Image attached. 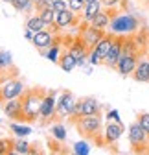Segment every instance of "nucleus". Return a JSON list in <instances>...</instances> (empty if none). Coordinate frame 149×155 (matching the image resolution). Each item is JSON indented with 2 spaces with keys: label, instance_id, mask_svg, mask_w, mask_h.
I'll use <instances>...</instances> for the list:
<instances>
[{
  "label": "nucleus",
  "instance_id": "f257e3e1",
  "mask_svg": "<svg viewBox=\"0 0 149 155\" xmlns=\"http://www.w3.org/2000/svg\"><path fill=\"white\" fill-rule=\"evenodd\" d=\"M44 100V94L35 89V91H26L22 94V120L26 122H33L39 118L41 113V104Z\"/></svg>",
  "mask_w": 149,
  "mask_h": 155
},
{
  "label": "nucleus",
  "instance_id": "f03ea898",
  "mask_svg": "<svg viewBox=\"0 0 149 155\" xmlns=\"http://www.w3.org/2000/svg\"><path fill=\"white\" fill-rule=\"evenodd\" d=\"M110 33L113 35H129V33H135L136 28H138V21L133 17V15H127V13H122V15H116L110 18Z\"/></svg>",
  "mask_w": 149,
  "mask_h": 155
},
{
  "label": "nucleus",
  "instance_id": "7ed1b4c3",
  "mask_svg": "<svg viewBox=\"0 0 149 155\" xmlns=\"http://www.w3.org/2000/svg\"><path fill=\"white\" fill-rule=\"evenodd\" d=\"M129 142L135 148V151H144L149 146V131L138 120L129 126Z\"/></svg>",
  "mask_w": 149,
  "mask_h": 155
},
{
  "label": "nucleus",
  "instance_id": "20e7f679",
  "mask_svg": "<svg viewBox=\"0 0 149 155\" xmlns=\"http://www.w3.org/2000/svg\"><path fill=\"white\" fill-rule=\"evenodd\" d=\"M101 111V104L92 98V96H87V98H81L78 100V105L74 109V113L70 114V120L72 122H78L81 116H87V114H100Z\"/></svg>",
  "mask_w": 149,
  "mask_h": 155
},
{
  "label": "nucleus",
  "instance_id": "39448f33",
  "mask_svg": "<svg viewBox=\"0 0 149 155\" xmlns=\"http://www.w3.org/2000/svg\"><path fill=\"white\" fill-rule=\"evenodd\" d=\"M78 129L87 137H98L101 131V116L100 114H87L78 120Z\"/></svg>",
  "mask_w": 149,
  "mask_h": 155
},
{
  "label": "nucleus",
  "instance_id": "423d86ee",
  "mask_svg": "<svg viewBox=\"0 0 149 155\" xmlns=\"http://www.w3.org/2000/svg\"><path fill=\"white\" fill-rule=\"evenodd\" d=\"M103 37H105V30H101V28H96L94 24H88V26H85V30L79 33V39L83 41V45H85L88 50L96 48V45L101 41Z\"/></svg>",
  "mask_w": 149,
  "mask_h": 155
},
{
  "label": "nucleus",
  "instance_id": "0eeeda50",
  "mask_svg": "<svg viewBox=\"0 0 149 155\" xmlns=\"http://www.w3.org/2000/svg\"><path fill=\"white\" fill-rule=\"evenodd\" d=\"M123 41H125L123 35H114L113 45H110V50H109V54L105 55V59H103V65H107L109 68H116L120 57H122V52H123Z\"/></svg>",
  "mask_w": 149,
  "mask_h": 155
},
{
  "label": "nucleus",
  "instance_id": "6e6552de",
  "mask_svg": "<svg viewBox=\"0 0 149 155\" xmlns=\"http://www.w3.org/2000/svg\"><path fill=\"white\" fill-rule=\"evenodd\" d=\"M26 91H24V83L18 81V80H8L4 81V85L0 87V102H6V100H11V98H18L22 96Z\"/></svg>",
  "mask_w": 149,
  "mask_h": 155
},
{
  "label": "nucleus",
  "instance_id": "1a4fd4ad",
  "mask_svg": "<svg viewBox=\"0 0 149 155\" xmlns=\"http://www.w3.org/2000/svg\"><path fill=\"white\" fill-rule=\"evenodd\" d=\"M76 105H78L76 96L66 91V92L61 94V98L57 102V114L59 116H70L74 113V109H76Z\"/></svg>",
  "mask_w": 149,
  "mask_h": 155
},
{
  "label": "nucleus",
  "instance_id": "9d476101",
  "mask_svg": "<svg viewBox=\"0 0 149 155\" xmlns=\"http://www.w3.org/2000/svg\"><path fill=\"white\" fill-rule=\"evenodd\" d=\"M136 65H138V55H136V54H122L120 61H118V65H116V70H118L122 76H129V74L135 72Z\"/></svg>",
  "mask_w": 149,
  "mask_h": 155
},
{
  "label": "nucleus",
  "instance_id": "9b49d317",
  "mask_svg": "<svg viewBox=\"0 0 149 155\" xmlns=\"http://www.w3.org/2000/svg\"><path fill=\"white\" fill-rule=\"evenodd\" d=\"M123 135V124L122 122H113L110 120L105 127V133H103V137H105V144H114L120 140V137Z\"/></svg>",
  "mask_w": 149,
  "mask_h": 155
},
{
  "label": "nucleus",
  "instance_id": "f8f14e48",
  "mask_svg": "<svg viewBox=\"0 0 149 155\" xmlns=\"http://www.w3.org/2000/svg\"><path fill=\"white\" fill-rule=\"evenodd\" d=\"M55 113H57V102H55V98H53V92H50V94L44 96V100L41 104L39 118L41 120H48V118H52Z\"/></svg>",
  "mask_w": 149,
  "mask_h": 155
},
{
  "label": "nucleus",
  "instance_id": "ddd939ff",
  "mask_svg": "<svg viewBox=\"0 0 149 155\" xmlns=\"http://www.w3.org/2000/svg\"><path fill=\"white\" fill-rule=\"evenodd\" d=\"M4 113L8 114V118H13V120H22V100L18 98H11V100H6L4 102Z\"/></svg>",
  "mask_w": 149,
  "mask_h": 155
},
{
  "label": "nucleus",
  "instance_id": "4468645a",
  "mask_svg": "<svg viewBox=\"0 0 149 155\" xmlns=\"http://www.w3.org/2000/svg\"><path fill=\"white\" fill-rule=\"evenodd\" d=\"M31 41H33L35 48H39V50H46V48H50V46L53 45V35H52L50 31L43 30V31H37V33L33 35Z\"/></svg>",
  "mask_w": 149,
  "mask_h": 155
},
{
  "label": "nucleus",
  "instance_id": "2eb2a0df",
  "mask_svg": "<svg viewBox=\"0 0 149 155\" xmlns=\"http://www.w3.org/2000/svg\"><path fill=\"white\" fill-rule=\"evenodd\" d=\"M78 21V15L76 11H72L70 8L65 9L63 13H57V18H55V24H57L59 28H70L72 24H76Z\"/></svg>",
  "mask_w": 149,
  "mask_h": 155
},
{
  "label": "nucleus",
  "instance_id": "dca6fc26",
  "mask_svg": "<svg viewBox=\"0 0 149 155\" xmlns=\"http://www.w3.org/2000/svg\"><path fill=\"white\" fill-rule=\"evenodd\" d=\"M74 57H76V61H78V65L81 67L83 65V61L87 59V57H88V48L83 45V41H81V39H79V41H76V43H74L72 46H70V50H68Z\"/></svg>",
  "mask_w": 149,
  "mask_h": 155
},
{
  "label": "nucleus",
  "instance_id": "f3484780",
  "mask_svg": "<svg viewBox=\"0 0 149 155\" xmlns=\"http://www.w3.org/2000/svg\"><path fill=\"white\" fill-rule=\"evenodd\" d=\"M101 0H92V2H87L85 8H83V21L85 22H92V18H94L100 11H101Z\"/></svg>",
  "mask_w": 149,
  "mask_h": 155
},
{
  "label": "nucleus",
  "instance_id": "a211bd4d",
  "mask_svg": "<svg viewBox=\"0 0 149 155\" xmlns=\"http://www.w3.org/2000/svg\"><path fill=\"white\" fill-rule=\"evenodd\" d=\"M133 78L140 83H149V61H138L135 72H133Z\"/></svg>",
  "mask_w": 149,
  "mask_h": 155
},
{
  "label": "nucleus",
  "instance_id": "6ab92c4d",
  "mask_svg": "<svg viewBox=\"0 0 149 155\" xmlns=\"http://www.w3.org/2000/svg\"><path fill=\"white\" fill-rule=\"evenodd\" d=\"M59 67H61L65 72H72L74 68L78 67V61H76V57H74L70 52H66L65 55L59 57Z\"/></svg>",
  "mask_w": 149,
  "mask_h": 155
},
{
  "label": "nucleus",
  "instance_id": "aec40b11",
  "mask_svg": "<svg viewBox=\"0 0 149 155\" xmlns=\"http://www.w3.org/2000/svg\"><path fill=\"white\" fill-rule=\"evenodd\" d=\"M46 28V22L41 18V15H35V17H30L28 21H26V30H31L33 33L37 31H43Z\"/></svg>",
  "mask_w": 149,
  "mask_h": 155
},
{
  "label": "nucleus",
  "instance_id": "412c9836",
  "mask_svg": "<svg viewBox=\"0 0 149 155\" xmlns=\"http://www.w3.org/2000/svg\"><path fill=\"white\" fill-rule=\"evenodd\" d=\"M113 39H114V35H105L101 41L96 45V52L101 55V59H105V55L109 54V50H110V45H113Z\"/></svg>",
  "mask_w": 149,
  "mask_h": 155
},
{
  "label": "nucleus",
  "instance_id": "4be33fe9",
  "mask_svg": "<svg viewBox=\"0 0 149 155\" xmlns=\"http://www.w3.org/2000/svg\"><path fill=\"white\" fill-rule=\"evenodd\" d=\"M90 24H94L96 28L105 30V28H109V24H110V15H109L107 11H100L94 18H92V22H90Z\"/></svg>",
  "mask_w": 149,
  "mask_h": 155
},
{
  "label": "nucleus",
  "instance_id": "5701e85b",
  "mask_svg": "<svg viewBox=\"0 0 149 155\" xmlns=\"http://www.w3.org/2000/svg\"><path fill=\"white\" fill-rule=\"evenodd\" d=\"M52 137L55 139V140H66V127L63 126V124H55V126H52Z\"/></svg>",
  "mask_w": 149,
  "mask_h": 155
},
{
  "label": "nucleus",
  "instance_id": "b1692460",
  "mask_svg": "<svg viewBox=\"0 0 149 155\" xmlns=\"http://www.w3.org/2000/svg\"><path fill=\"white\" fill-rule=\"evenodd\" d=\"M41 18L46 22V26H55V18H57V13H55L52 8H48V9H43V11H41Z\"/></svg>",
  "mask_w": 149,
  "mask_h": 155
},
{
  "label": "nucleus",
  "instance_id": "393cba45",
  "mask_svg": "<svg viewBox=\"0 0 149 155\" xmlns=\"http://www.w3.org/2000/svg\"><path fill=\"white\" fill-rule=\"evenodd\" d=\"M13 67V59H11V54L6 50H0V70H8Z\"/></svg>",
  "mask_w": 149,
  "mask_h": 155
},
{
  "label": "nucleus",
  "instance_id": "a878e982",
  "mask_svg": "<svg viewBox=\"0 0 149 155\" xmlns=\"http://www.w3.org/2000/svg\"><path fill=\"white\" fill-rule=\"evenodd\" d=\"M46 55V59H50V61H53V63H59V45H52L50 46V50L44 54Z\"/></svg>",
  "mask_w": 149,
  "mask_h": 155
},
{
  "label": "nucleus",
  "instance_id": "bb28decb",
  "mask_svg": "<svg viewBox=\"0 0 149 155\" xmlns=\"http://www.w3.org/2000/svg\"><path fill=\"white\" fill-rule=\"evenodd\" d=\"M30 144L28 142H22V140H15L13 144V153H30Z\"/></svg>",
  "mask_w": 149,
  "mask_h": 155
},
{
  "label": "nucleus",
  "instance_id": "cd10ccee",
  "mask_svg": "<svg viewBox=\"0 0 149 155\" xmlns=\"http://www.w3.org/2000/svg\"><path fill=\"white\" fill-rule=\"evenodd\" d=\"M11 131H15L17 137H26L31 133V129L28 126H18V124H11Z\"/></svg>",
  "mask_w": 149,
  "mask_h": 155
},
{
  "label": "nucleus",
  "instance_id": "c85d7f7f",
  "mask_svg": "<svg viewBox=\"0 0 149 155\" xmlns=\"http://www.w3.org/2000/svg\"><path fill=\"white\" fill-rule=\"evenodd\" d=\"M13 140H8V139H0V155L4 153H13Z\"/></svg>",
  "mask_w": 149,
  "mask_h": 155
},
{
  "label": "nucleus",
  "instance_id": "c756f323",
  "mask_svg": "<svg viewBox=\"0 0 149 155\" xmlns=\"http://www.w3.org/2000/svg\"><path fill=\"white\" fill-rule=\"evenodd\" d=\"M30 4H33L31 0H11V6L17 9V11H26L30 8Z\"/></svg>",
  "mask_w": 149,
  "mask_h": 155
},
{
  "label": "nucleus",
  "instance_id": "7c9ffc66",
  "mask_svg": "<svg viewBox=\"0 0 149 155\" xmlns=\"http://www.w3.org/2000/svg\"><path fill=\"white\" fill-rule=\"evenodd\" d=\"M85 0H68V8L72 9V11H76V13H79V11H83V8H85Z\"/></svg>",
  "mask_w": 149,
  "mask_h": 155
},
{
  "label": "nucleus",
  "instance_id": "2f4dec72",
  "mask_svg": "<svg viewBox=\"0 0 149 155\" xmlns=\"http://www.w3.org/2000/svg\"><path fill=\"white\" fill-rule=\"evenodd\" d=\"M74 153H81V155H88L90 153V148L87 142H76L74 144Z\"/></svg>",
  "mask_w": 149,
  "mask_h": 155
},
{
  "label": "nucleus",
  "instance_id": "473e14b6",
  "mask_svg": "<svg viewBox=\"0 0 149 155\" xmlns=\"http://www.w3.org/2000/svg\"><path fill=\"white\" fill-rule=\"evenodd\" d=\"M88 61H90V65H101L103 63V59H101V55L92 48L90 52H88Z\"/></svg>",
  "mask_w": 149,
  "mask_h": 155
},
{
  "label": "nucleus",
  "instance_id": "72a5a7b5",
  "mask_svg": "<svg viewBox=\"0 0 149 155\" xmlns=\"http://www.w3.org/2000/svg\"><path fill=\"white\" fill-rule=\"evenodd\" d=\"M52 9L55 13H63L65 9H68V2H66V0H55L53 6H52Z\"/></svg>",
  "mask_w": 149,
  "mask_h": 155
},
{
  "label": "nucleus",
  "instance_id": "f704fd0d",
  "mask_svg": "<svg viewBox=\"0 0 149 155\" xmlns=\"http://www.w3.org/2000/svg\"><path fill=\"white\" fill-rule=\"evenodd\" d=\"M138 122L149 131V113H140V114H138Z\"/></svg>",
  "mask_w": 149,
  "mask_h": 155
},
{
  "label": "nucleus",
  "instance_id": "c9c22d12",
  "mask_svg": "<svg viewBox=\"0 0 149 155\" xmlns=\"http://www.w3.org/2000/svg\"><path fill=\"white\" fill-rule=\"evenodd\" d=\"M107 120H109V122H110V120H113V122H122V118H120V113H118L116 109L109 111V113H107Z\"/></svg>",
  "mask_w": 149,
  "mask_h": 155
},
{
  "label": "nucleus",
  "instance_id": "e433bc0d",
  "mask_svg": "<svg viewBox=\"0 0 149 155\" xmlns=\"http://www.w3.org/2000/svg\"><path fill=\"white\" fill-rule=\"evenodd\" d=\"M103 2V6H107V8H113V6H116L120 0H101Z\"/></svg>",
  "mask_w": 149,
  "mask_h": 155
},
{
  "label": "nucleus",
  "instance_id": "4c0bfd02",
  "mask_svg": "<svg viewBox=\"0 0 149 155\" xmlns=\"http://www.w3.org/2000/svg\"><path fill=\"white\" fill-rule=\"evenodd\" d=\"M31 2H33V4L37 6V4H39V2H41V0H31Z\"/></svg>",
  "mask_w": 149,
  "mask_h": 155
},
{
  "label": "nucleus",
  "instance_id": "58836bf2",
  "mask_svg": "<svg viewBox=\"0 0 149 155\" xmlns=\"http://www.w3.org/2000/svg\"><path fill=\"white\" fill-rule=\"evenodd\" d=\"M4 2H9V4H11V0H4Z\"/></svg>",
  "mask_w": 149,
  "mask_h": 155
},
{
  "label": "nucleus",
  "instance_id": "ea45409f",
  "mask_svg": "<svg viewBox=\"0 0 149 155\" xmlns=\"http://www.w3.org/2000/svg\"><path fill=\"white\" fill-rule=\"evenodd\" d=\"M85 2H92V0H85Z\"/></svg>",
  "mask_w": 149,
  "mask_h": 155
}]
</instances>
